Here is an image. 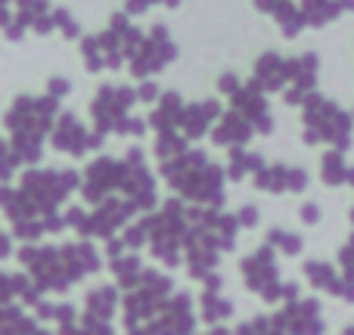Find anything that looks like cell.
<instances>
[{
	"mask_svg": "<svg viewBox=\"0 0 354 335\" xmlns=\"http://www.w3.org/2000/svg\"><path fill=\"white\" fill-rule=\"evenodd\" d=\"M345 183H351L354 186V168H345Z\"/></svg>",
	"mask_w": 354,
	"mask_h": 335,
	"instance_id": "obj_10",
	"label": "cell"
},
{
	"mask_svg": "<svg viewBox=\"0 0 354 335\" xmlns=\"http://www.w3.org/2000/svg\"><path fill=\"white\" fill-rule=\"evenodd\" d=\"M0 6H6V0H0Z\"/></svg>",
	"mask_w": 354,
	"mask_h": 335,
	"instance_id": "obj_12",
	"label": "cell"
},
{
	"mask_svg": "<svg viewBox=\"0 0 354 335\" xmlns=\"http://www.w3.org/2000/svg\"><path fill=\"white\" fill-rule=\"evenodd\" d=\"M270 242L280 245L286 255H295V251L301 249V239H299V236H289V233H283V230H274V233H270Z\"/></svg>",
	"mask_w": 354,
	"mask_h": 335,
	"instance_id": "obj_3",
	"label": "cell"
},
{
	"mask_svg": "<svg viewBox=\"0 0 354 335\" xmlns=\"http://www.w3.org/2000/svg\"><path fill=\"white\" fill-rule=\"evenodd\" d=\"M221 90H224V93H236L239 90L236 78H233V75H224V78H221Z\"/></svg>",
	"mask_w": 354,
	"mask_h": 335,
	"instance_id": "obj_8",
	"label": "cell"
},
{
	"mask_svg": "<svg viewBox=\"0 0 354 335\" xmlns=\"http://www.w3.org/2000/svg\"><path fill=\"white\" fill-rule=\"evenodd\" d=\"M339 6H342V10H354V0H339Z\"/></svg>",
	"mask_w": 354,
	"mask_h": 335,
	"instance_id": "obj_11",
	"label": "cell"
},
{
	"mask_svg": "<svg viewBox=\"0 0 354 335\" xmlns=\"http://www.w3.org/2000/svg\"><path fill=\"white\" fill-rule=\"evenodd\" d=\"M239 220H243V224H258V208H243V214H239Z\"/></svg>",
	"mask_w": 354,
	"mask_h": 335,
	"instance_id": "obj_9",
	"label": "cell"
},
{
	"mask_svg": "<svg viewBox=\"0 0 354 335\" xmlns=\"http://www.w3.org/2000/svg\"><path fill=\"white\" fill-rule=\"evenodd\" d=\"M62 93H68V84L62 78H56V81H50V97H62Z\"/></svg>",
	"mask_w": 354,
	"mask_h": 335,
	"instance_id": "obj_6",
	"label": "cell"
},
{
	"mask_svg": "<svg viewBox=\"0 0 354 335\" xmlns=\"http://www.w3.org/2000/svg\"><path fill=\"white\" fill-rule=\"evenodd\" d=\"M112 307H115V289H112V286H103V289H97V292L87 295V311H91V314L109 317Z\"/></svg>",
	"mask_w": 354,
	"mask_h": 335,
	"instance_id": "obj_1",
	"label": "cell"
},
{
	"mask_svg": "<svg viewBox=\"0 0 354 335\" xmlns=\"http://www.w3.org/2000/svg\"><path fill=\"white\" fill-rule=\"evenodd\" d=\"M308 186V174L305 171H299V168H292L286 174V189H295V193H299V189H305Z\"/></svg>",
	"mask_w": 354,
	"mask_h": 335,
	"instance_id": "obj_4",
	"label": "cell"
},
{
	"mask_svg": "<svg viewBox=\"0 0 354 335\" xmlns=\"http://www.w3.org/2000/svg\"><path fill=\"white\" fill-rule=\"evenodd\" d=\"M317 218H320L317 205H301V220H308V224H317Z\"/></svg>",
	"mask_w": 354,
	"mask_h": 335,
	"instance_id": "obj_5",
	"label": "cell"
},
{
	"mask_svg": "<svg viewBox=\"0 0 354 335\" xmlns=\"http://www.w3.org/2000/svg\"><path fill=\"white\" fill-rule=\"evenodd\" d=\"M140 97H143V99H147V103H149V99H156V97H159V87H156L153 81H147V84L140 87Z\"/></svg>",
	"mask_w": 354,
	"mask_h": 335,
	"instance_id": "obj_7",
	"label": "cell"
},
{
	"mask_svg": "<svg viewBox=\"0 0 354 335\" xmlns=\"http://www.w3.org/2000/svg\"><path fill=\"white\" fill-rule=\"evenodd\" d=\"M324 180L330 186H339L345 183V162H342V153H330L324 159Z\"/></svg>",
	"mask_w": 354,
	"mask_h": 335,
	"instance_id": "obj_2",
	"label": "cell"
}]
</instances>
